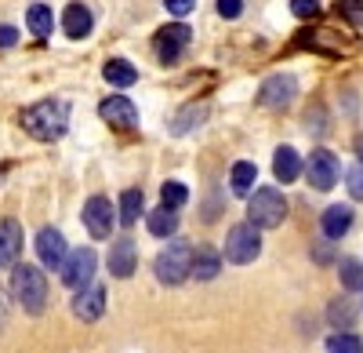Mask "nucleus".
<instances>
[{
  "instance_id": "1",
  "label": "nucleus",
  "mask_w": 363,
  "mask_h": 353,
  "mask_svg": "<svg viewBox=\"0 0 363 353\" xmlns=\"http://www.w3.org/2000/svg\"><path fill=\"white\" fill-rule=\"evenodd\" d=\"M22 128L33 135L37 142H55L62 139L69 128V102L62 99H44L37 106L22 109Z\"/></svg>"
},
{
  "instance_id": "2",
  "label": "nucleus",
  "mask_w": 363,
  "mask_h": 353,
  "mask_svg": "<svg viewBox=\"0 0 363 353\" xmlns=\"http://www.w3.org/2000/svg\"><path fill=\"white\" fill-rule=\"evenodd\" d=\"M11 295L18 299V306L26 313H44L48 306V281H44V270L29 266V262H18L11 270Z\"/></svg>"
},
{
  "instance_id": "3",
  "label": "nucleus",
  "mask_w": 363,
  "mask_h": 353,
  "mask_svg": "<svg viewBox=\"0 0 363 353\" xmlns=\"http://www.w3.org/2000/svg\"><path fill=\"white\" fill-rule=\"evenodd\" d=\"M153 270H157V281H160V284L178 288L182 281L193 277V248H189L186 241H171V244L157 255Z\"/></svg>"
},
{
  "instance_id": "4",
  "label": "nucleus",
  "mask_w": 363,
  "mask_h": 353,
  "mask_svg": "<svg viewBox=\"0 0 363 353\" xmlns=\"http://www.w3.org/2000/svg\"><path fill=\"white\" fill-rule=\"evenodd\" d=\"M287 219V200L280 190H272V186H262L251 193V204H247V222L258 226V229H277L284 226Z\"/></svg>"
},
{
  "instance_id": "5",
  "label": "nucleus",
  "mask_w": 363,
  "mask_h": 353,
  "mask_svg": "<svg viewBox=\"0 0 363 353\" xmlns=\"http://www.w3.org/2000/svg\"><path fill=\"white\" fill-rule=\"evenodd\" d=\"M258 255H262V233H258V226L236 222L225 233V259L233 262V266H247V262H255Z\"/></svg>"
},
{
  "instance_id": "6",
  "label": "nucleus",
  "mask_w": 363,
  "mask_h": 353,
  "mask_svg": "<svg viewBox=\"0 0 363 353\" xmlns=\"http://www.w3.org/2000/svg\"><path fill=\"white\" fill-rule=\"evenodd\" d=\"M116 219H120V215H113L109 197H102V193L87 197V204H84V226H87V233H91L95 241H106V237H109L113 226H116Z\"/></svg>"
},
{
  "instance_id": "7",
  "label": "nucleus",
  "mask_w": 363,
  "mask_h": 353,
  "mask_svg": "<svg viewBox=\"0 0 363 353\" xmlns=\"http://www.w3.org/2000/svg\"><path fill=\"white\" fill-rule=\"evenodd\" d=\"M95 266H99V255L91 251V248H77V251H69L66 266H62V281H66V288H73V291H84V288H91V277H95Z\"/></svg>"
},
{
  "instance_id": "8",
  "label": "nucleus",
  "mask_w": 363,
  "mask_h": 353,
  "mask_svg": "<svg viewBox=\"0 0 363 353\" xmlns=\"http://www.w3.org/2000/svg\"><path fill=\"white\" fill-rule=\"evenodd\" d=\"M294 95H298V84L291 73H277V77L262 80V87H258V102L265 109H287L294 102Z\"/></svg>"
},
{
  "instance_id": "9",
  "label": "nucleus",
  "mask_w": 363,
  "mask_h": 353,
  "mask_svg": "<svg viewBox=\"0 0 363 353\" xmlns=\"http://www.w3.org/2000/svg\"><path fill=\"white\" fill-rule=\"evenodd\" d=\"M306 175H309L313 190H320V193L335 190L338 175H342V168H338V157L330 153V150H313V157H309V164H306Z\"/></svg>"
},
{
  "instance_id": "10",
  "label": "nucleus",
  "mask_w": 363,
  "mask_h": 353,
  "mask_svg": "<svg viewBox=\"0 0 363 353\" xmlns=\"http://www.w3.org/2000/svg\"><path fill=\"white\" fill-rule=\"evenodd\" d=\"M37 255H40V262H44L48 270H62V266H66V259H69L62 233L51 229V226H44V229L37 233Z\"/></svg>"
},
{
  "instance_id": "11",
  "label": "nucleus",
  "mask_w": 363,
  "mask_h": 353,
  "mask_svg": "<svg viewBox=\"0 0 363 353\" xmlns=\"http://www.w3.org/2000/svg\"><path fill=\"white\" fill-rule=\"evenodd\" d=\"M99 113H102V121H109V124L120 128V131L138 128V109H135V102H131L128 95H109V99L99 106Z\"/></svg>"
},
{
  "instance_id": "12",
  "label": "nucleus",
  "mask_w": 363,
  "mask_h": 353,
  "mask_svg": "<svg viewBox=\"0 0 363 353\" xmlns=\"http://www.w3.org/2000/svg\"><path fill=\"white\" fill-rule=\"evenodd\" d=\"M73 313L84 320V325H95V320L106 313V288L91 284V288L77 291V299H73Z\"/></svg>"
},
{
  "instance_id": "13",
  "label": "nucleus",
  "mask_w": 363,
  "mask_h": 353,
  "mask_svg": "<svg viewBox=\"0 0 363 353\" xmlns=\"http://www.w3.org/2000/svg\"><path fill=\"white\" fill-rule=\"evenodd\" d=\"M138 270V251H135V241H128V237H120L113 248H109V273L113 277H131Z\"/></svg>"
},
{
  "instance_id": "14",
  "label": "nucleus",
  "mask_w": 363,
  "mask_h": 353,
  "mask_svg": "<svg viewBox=\"0 0 363 353\" xmlns=\"http://www.w3.org/2000/svg\"><path fill=\"white\" fill-rule=\"evenodd\" d=\"M160 40H157V55H160V63H174V58L182 55V48H186L189 44V26H167V29H160V33H157Z\"/></svg>"
},
{
  "instance_id": "15",
  "label": "nucleus",
  "mask_w": 363,
  "mask_h": 353,
  "mask_svg": "<svg viewBox=\"0 0 363 353\" xmlns=\"http://www.w3.org/2000/svg\"><path fill=\"white\" fill-rule=\"evenodd\" d=\"M320 229H323L327 241H342L352 229V208L349 204H330V208L323 212V219H320Z\"/></svg>"
},
{
  "instance_id": "16",
  "label": "nucleus",
  "mask_w": 363,
  "mask_h": 353,
  "mask_svg": "<svg viewBox=\"0 0 363 353\" xmlns=\"http://www.w3.org/2000/svg\"><path fill=\"white\" fill-rule=\"evenodd\" d=\"M18 255H22V226L15 219H0V262L18 266Z\"/></svg>"
},
{
  "instance_id": "17",
  "label": "nucleus",
  "mask_w": 363,
  "mask_h": 353,
  "mask_svg": "<svg viewBox=\"0 0 363 353\" xmlns=\"http://www.w3.org/2000/svg\"><path fill=\"white\" fill-rule=\"evenodd\" d=\"M91 26H95V18H91V8L87 4H69L66 15H62V29H66V37L80 40L91 33Z\"/></svg>"
},
{
  "instance_id": "18",
  "label": "nucleus",
  "mask_w": 363,
  "mask_h": 353,
  "mask_svg": "<svg viewBox=\"0 0 363 353\" xmlns=\"http://www.w3.org/2000/svg\"><path fill=\"white\" fill-rule=\"evenodd\" d=\"M218 270H222V255H218L215 248L200 244V248L193 251V277H196V281H215Z\"/></svg>"
},
{
  "instance_id": "19",
  "label": "nucleus",
  "mask_w": 363,
  "mask_h": 353,
  "mask_svg": "<svg viewBox=\"0 0 363 353\" xmlns=\"http://www.w3.org/2000/svg\"><path fill=\"white\" fill-rule=\"evenodd\" d=\"M272 175H277L280 183H294L301 175V157L298 150H291V146H280L277 157H272Z\"/></svg>"
},
{
  "instance_id": "20",
  "label": "nucleus",
  "mask_w": 363,
  "mask_h": 353,
  "mask_svg": "<svg viewBox=\"0 0 363 353\" xmlns=\"http://www.w3.org/2000/svg\"><path fill=\"white\" fill-rule=\"evenodd\" d=\"M255 183H258V168L251 161H236L233 171H229V186L236 197H251L255 193Z\"/></svg>"
},
{
  "instance_id": "21",
  "label": "nucleus",
  "mask_w": 363,
  "mask_h": 353,
  "mask_svg": "<svg viewBox=\"0 0 363 353\" xmlns=\"http://www.w3.org/2000/svg\"><path fill=\"white\" fill-rule=\"evenodd\" d=\"M102 77L113 84V87H131L138 80V70L128 63V58H109V63L102 66Z\"/></svg>"
},
{
  "instance_id": "22",
  "label": "nucleus",
  "mask_w": 363,
  "mask_h": 353,
  "mask_svg": "<svg viewBox=\"0 0 363 353\" xmlns=\"http://www.w3.org/2000/svg\"><path fill=\"white\" fill-rule=\"evenodd\" d=\"M145 226H149V233H153V237H171V233L178 229V212H174V208H164V204H160L157 212H149Z\"/></svg>"
},
{
  "instance_id": "23",
  "label": "nucleus",
  "mask_w": 363,
  "mask_h": 353,
  "mask_svg": "<svg viewBox=\"0 0 363 353\" xmlns=\"http://www.w3.org/2000/svg\"><path fill=\"white\" fill-rule=\"evenodd\" d=\"M203 116H207V102H189L186 109H182L178 116H174V121H171V135H186V131H193L200 121H203Z\"/></svg>"
},
{
  "instance_id": "24",
  "label": "nucleus",
  "mask_w": 363,
  "mask_h": 353,
  "mask_svg": "<svg viewBox=\"0 0 363 353\" xmlns=\"http://www.w3.org/2000/svg\"><path fill=\"white\" fill-rule=\"evenodd\" d=\"M142 208H145L142 190H124V197H120V226H135Z\"/></svg>"
},
{
  "instance_id": "25",
  "label": "nucleus",
  "mask_w": 363,
  "mask_h": 353,
  "mask_svg": "<svg viewBox=\"0 0 363 353\" xmlns=\"http://www.w3.org/2000/svg\"><path fill=\"white\" fill-rule=\"evenodd\" d=\"M26 26L33 29L37 37H51V29H55V15H51V8L48 4H33L26 11Z\"/></svg>"
},
{
  "instance_id": "26",
  "label": "nucleus",
  "mask_w": 363,
  "mask_h": 353,
  "mask_svg": "<svg viewBox=\"0 0 363 353\" xmlns=\"http://www.w3.org/2000/svg\"><path fill=\"white\" fill-rule=\"evenodd\" d=\"M338 273H342V288H349V291L363 288V262L359 259H342Z\"/></svg>"
},
{
  "instance_id": "27",
  "label": "nucleus",
  "mask_w": 363,
  "mask_h": 353,
  "mask_svg": "<svg viewBox=\"0 0 363 353\" xmlns=\"http://www.w3.org/2000/svg\"><path fill=\"white\" fill-rule=\"evenodd\" d=\"M327 353H363V342L352 332H338L327 339Z\"/></svg>"
},
{
  "instance_id": "28",
  "label": "nucleus",
  "mask_w": 363,
  "mask_h": 353,
  "mask_svg": "<svg viewBox=\"0 0 363 353\" xmlns=\"http://www.w3.org/2000/svg\"><path fill=\"white\" fill-rule=\"evenodd\" d=\"M327 317H330V325H335V328H352L356 310H352V303H349V299H338V303H330Z\"/></svg>"
},
{
  "instance_id": "29",
  "label": "nucleus",
  "mask_w": 363,
  "mask_h": 353,
  "mask_svg": "<svg viewBox=\"0 0 363 353\" xmlns=\"http://www.w3.org/2000/svg\"><path fill=\"white\" fill-rule=\"evenodd\" d=\"M160 200H164V208H182V204H186L189 200V190L186 186H182V183H164L160 186Z\"/></svg>"
},
{
  "instance_id": "30",
  "label": "nucleus",
  "mask_w": 363,
  "mask_h": 353,
  "mask_svg": "<svg viewBox=\"0 0 363 353\" xmlns=\"http://www.w3.org/2000/svg\"><path fill=\"white\" fill-rule=\"evenodd\" d=\"M345 186H349L352 200H363V164H356V168L345 171Z\"/></svg>"
},
{
  "instance_id": "31",
  "label": "nucleus",
  "mask_w": 363,
  "mask_h": 353,
  "mask_svg": "<svg viewBox=\"0 0 363 353\" xmlns=\"http://www.w3.org/2000/svg\"><path fill=\"white\" fill-rule=\"evenodd\" d=\"M291 11L298 18H316L320 15V0H291Z\"/></svg>"
},
{
  "instance_id": "32",
  "label": "nucleus",
  "mask_w": 363,
  "mask_h": 353,
  "mask_svg": "<svg viewBox=\"0 0 363 353\" xmlns=\"http://www.w3.org/2000/svg\"><path fill=\"white\" fill-rule=\"evenodd\" d=\"M342 15H345L352 26L363 29V0H345V4H342Z\"/></svg>"
},
{
  "instance_id": "33",
  "label": "nucleus",
  "mask_w": 363,
  "mask_h": 353,
  "mask_svg": "<svg viewBox=\"0 0 363 353\" xmlns=\"http://www.w3.org/2000/svg\"><path fill=\"white\" fill-rule=\"evenodd\" d=\"M164 8H167L174 18H186V15L196 8V0H164Z\"/></svg>"
},
{
  "instance_id": "34",
  "label": "nucleus",
  "mask_w": 363,
  "mask_h": 353,
  "mask_svg": "<svg viewBox=\"0 0 363 353\" xmlns=\"http://www.w3.org/2000/svg\"><path fill=\"white\" fill-rule=\"evenodd\" d=\"M244 11V0H218V15L222 18H240Z\"/></svg>"
},
{
  "instance_id": "35",
  "label": "nucleus",
  "mask_w": 363,
  "mask_h": 353,
  "mask_svg": "<svg viewBox=\"0 0 363 353\" xmlns=\"http://www.w3.org/2000/svg\"><path fill=\"white\" fill-rule=\"evenodd\" d=\"M18 40V29L15 26H0V48H15Z\"/></svg>"
},
{
  "instance_id": "36",
  "label": "nucleus",
  "mask_w": 363,
  "mask_h": 353,
  "mask_svg": "<svg viewBox=\"0 0 363 353\" xmlns=\"http://www.w3.org/2000/svg\"><path fill=\"white\" fill-rule=\"evenodd\" d=\"M352 150H356V157H359V164H363V131L356 135V142H352Z\"/></svg>"
},
{
  "instance_id": "37",
  "label": "nucleus",
  "mask_w": 363,
  "mask_h": 353,
  "mask_svg": "<svg viewBox=\"0 0 363 353\" xmlns=\"http://www.w3.org/2000/svg\"><path fill=\"white\" fill-rule=\"evenodd\" d=\"M0 266H4V262H0Z\"/></svg>"
}]
</instances>
